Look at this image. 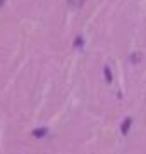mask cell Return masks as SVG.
Instances as JSON below:
<instances>
[{
    "label": "cell",
    "mask_w": 146,
    "mask_h": 154,
    "mask_svg": "<svg viewBox=\"0 0 146 154\" xmlns=\"http://www.w3.org/2000/svg\"><path fill=\"white\" fill-rule=\"evenodd\" d=\"M67 4L74 9H78V7H83L84 5V0H67Z\"/></svg>",
    "instance_id": "1"
},
{
    "label": "cell",
    "mask_w": 146,
    "mask_h": 154,
    "mask_svg": "<svg viewBox=\"0 0 146 154\" xmlns=\"http://www.w3.org/2000/svg\"><path fill=\"white\" fill-rule=\"evenodd\" d=\"M139 53H136V55H132V57H131V58H132V62H139V60H138V58H139Z\"/></svg>",
    "instance_id": "2"
}]
</instances>
